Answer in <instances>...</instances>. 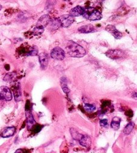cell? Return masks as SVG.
Instances as JSON below:
<instances>
[{"mask_svg":"<svg viewBox=\"0 0 137 153\" xmlns=\"http://www.w3.org/2000/svg\"><path fill=\"white\" fill-rule=\"evenodd\" d=\"M67 53L74 57H82L86 55V50L81 46L78 44L73 41L67 42L66 46Z\"/></svg>","mask_w":137,"mask_h":153,"instance_id":"obj_1","label":"cell"},{"mask_svg":"<svg viewBox=\"0 0 137 153\" xmlns=\"http://www.w3.org/2000/svg\"><path fill=\"white\" fill-rule=\"evenodd\" d=\"M82 16L89 21H99L102 18V15L101 13L94 7H88L86 9L84 8V12Z\"/></svg>","mask_w":137,"mask_h":153,"instance_id":"obj_2","label":"cell"},{"mask_svg":"<svg viewBox=\"0 0 137 153\" xmlns=\"http://www.w3.org/2000/svg\"><path fill=\"white\" fill-rule=\"evenodd\" d=\"M105 55L111 59L118 60L125 58L126 54L125 52H124V51L121 50L111 49L108 50L105 53Z\"/></svg>","mask_w":137,"mask_h":153,"instance_id":"obj_3","label":"cell"},{"mask_svg":"<svg viewBox=\"0 0 137 153\" xmlns=\"http://www.w3.org/2000/svg\"><path fill=\"white\" fill-rule=\"evenodd\" d=\"M58 21L60 22V26L63 28H67L74 22V17L70 15H64L61 16L58 19Z\"/></svg>","mask_w":137,"mask_h":153,"instance_id":"obj_4","label":"cell"},{"mask_svg":"<svg viewBox=\"0 0 137 153\" xmlns=\"http://www.w3.org/2000/svg\"><path fill=\"white\" fill-rule=\"evenodd\" d=\"M51 56L53 59L56 61H62L64 59V51L59 47H56L52 50Z\"/></svg>","mask_w":137,"mask_h":153,"instance_id":"obj_5","label":"cell"},{"mask_svg":"<svg viewBox=\"0 0 137 153\" xmlns=\"http://www.w3.org/2000/svg\"><path fill=\"white\" fill-rule=\"evenodd\" d=\"M0 99L7 101L12 99V94L8 87L1 86L0 87Z\"/></svg>","mask_w":137,"mask_h":153,"instance_id":"obj_6","label":"cell"},{"mask_svg":"<svg viewBox=\"0 0 137 153\" xmlns=\"http://www.w3.org/2000/svg\"><path fill=\"white\" fill-rule=\"evenodd\" d=\"M105 30L108 31L109 33L111 34L117 40L120 39V38L123 37V34L121 32L119 31L116 29V28L111 25H109L105 28Z\"/></svg>","mask_w":137,"mask_h":153,"instance_id":"obj_7","label":"cell"},{"mask_svg":"<svg viewBox=\"0 0 137 153\" xmlns=\"http://www.w3.org/2000/svg\"><path fill=\"white\" fill-rule=\"evenodd\" d=\"M39 62H40V67L42 70L47 69L48 65L49 62V57L48 55L46 53H41L38 55Z\"/></svg>","mask_w":137,"mask_h":153,"instance_id":"obj_8","label":"cell"},{"mask_svg":"<svg viewBox=\"0 0 137 153\" xmlns=\"http://www.w3.org/2000/svg\"><path fill=\"white\" fill-rule=\"evenodd\" d=\"M51 22V18L49 15H45L41 16L38 20L36 27L45 28L46 27L48 26V25Z\"/></svg>","mask_w":137,"mask_h":153,"instance_id":"obj_9","label":"cell"},{"mask_svg":"<svg viewBox=\"0 0 137 153\" xmlns=\"http://www.w3.org/2000/svg\"><path fill=\"white\" fill-rule=\"evenodd\" d=\"M78 31L82 34H89L94 33V32L96 31V30L93 25L91 24H87L80 27L78 28Z\"/></svg>","mask_w":137,"mask_h":153,"instance_id":"obj_10","label":"cell"},{"mask_svg":"<svg viewBox=\"0 0 137 153\" xmlns=\"http://www.w3.org/2000/svg\"><path fill=\"white\" fill-rule=\"evenodd\" d=\"M16 131V128L15 127H7L4 128L1 133V136L3 138H9L12 136L14 135Z\"/></svg>","mask_w":137,"mask_h":153,"instance_id":"obj_11","label":"cell"},{"mask_svg":"<svg viewBox=\"0 0 137 153\" xmlns=\"http://www.w3.org/2000/svg\"><path fill=\"white\" fill-rule=\"evenodd\" d=\"M84 12V8L81 6H76L74 8L72 9L70 11V15L72 17H78L82 15Z\"/></svg>","mask_w":137,"mask_h":153,"instance_id":"obj_12","label":"cell"},{"mask_svg":"<svg viewBox=\"0 0 137 153\" xmlns=\"http://www.w3.org/2000/svg\"><path fill=\"white\" fill-rule=\"evenodd\" d=\"M120 118L119 117H114L113 118L111 123V126L114 130H118L120 128Z\"/></svg>","mask_w":137,"mask_h":153,"instance_id":"obj_13","label":"cell"},{"mask_svg":"<svg viewBox=\"0 0 137 153\" xmlns=\"http://www.w3.org/2000/svg\"><path fill=\"white\" fill-rule=\"evenodd\" d=\"M79 141L80 144L85 147H88L91 145V139L88 136H83Z\"/></svg>","mask_w":137,"mask_h":153,"instance_id":"obj_14","label":"cell"},{"mask_svg":"<svg viewBox=\"0 0 137 153\" xmlns=\"http://www.w3.org/2000/svg\"><path fill=\"white\" fill-rule=\"evenodd\" d=\"M13 90L15 99L17 101L20 100L21 94V91H20V87H19V85L18 84L15 85L13 87Z\"/></svg>","mask_w":137,"mask_h":153,"instance_id":"obj_15","label":"cell"},{"mask_svg":"<svg viewBox=\"0 0 137 153\" xmlns=\"http://www.w3.org/2000/svg\"><path fill=\"white\" fill-rule=\"evenodd\" d=\"M70 133H71V135H72V136L73 138L74 139L78 140V141H80V140L83 137V135H82V134L78 133L74 129H70Z\"/></svg>","mask_w":137,"mask_h":153,"instance_id":"obj_16","label":"cell"},{"mask_svg":"<svg viewBox=\"0 0 137 153\" xmlns=\"http://www.w3.org/2000/svg\"><path fill=\"white\" fill-rule=\"evenodd\" d=\"M134 127V124L132 122L129 123L125 127V130H124V133H125V135H129V134H130V133L133 130Z\"/></svg>","mask_w":137,"mask_h":153,"instance_id":"obj_17","label":"cell"},{"mask_svg":"<svg viewBox=\"0 0 137 153\" xmlns=\"http://www.w3.org/2000/svg\"><path fill=\"white\" fill-rule=\"evenodd\" d=\"M44 29L45 28H40L38 27H36L34 29H33V31H32V33H33L34 35H40L43 33Z\"/></svg>","mask_w":137,"mask_h":153,"instance_id":"obj_18","label":"cell"},{"mask_svg":"<svg viewBox=\"0 0 137 153\" xmlns=\"http://www.w3.org/2000/svg\"><path fill=\"white\" fill-rule=\"evenodd\" d=\"M84 109L86 110V111H88V112H93L94 110H96V108L94 105L89 104H86L84 105Z\"/></svg>","mask_w":137,"mask_h":153,"instance_id":"obj_19","label":"cell"},{"mask_svg":"<svg viewBox=\"0 0 137 153\" xmlns=\"http://www.w3.org/2000/svg\"><path fill=\"white\" fill-rule=\"evenodd\" d=\"M38 54V49L36 46H33L32 47L30 52L28 53L27 56H36Z\"/></svg>","mask_w":137,"mask_h":153,"instance_id":"obj_20","label":"cell"},{"mask_svg":"<svg viewBox=\"0 0 137 153\" xmlns=\"http://www.w3.org/2000/svg\"><path fill=\"white\" fill-rule=\"evenodd\" d=\"M42 126H40V124H36L34 126L33 129H32L33 130H33V132H34V133H38V132H40V130H41V129H42Z\"/></svg>","mask_w":137,"mask_h":153,"instance_id":"obj_21","label":"cell"},{"mask_svg":"<svg viewBox=\"0 0 137 153\" xmlns=\"http://www.w3.org/2000/svg\"><path fill=\"white\" fill-rule=\"evenodd\" d=\"M13 77V75L12 74H8L7 75H6L4 78V80L7 81H10V80H12Z\"/></svg>","mask_w":137,"mask_h":153,"instance_id":"obj_22","label":"cell"},{"mask_svg":"<svg viewBox=\"0 0 137 153\" xmlns=\"http://www.w3.org/2000/svg\"><path fill=\"white\" fill-rule=\"evenodd\" d=\"M100 124L101 126L105 127L108 126V120L107 119H103L100 121Z\"/></svg>","mask_w":137,"mask_h":153,"instance_id":"obj_23","label":"cell"},{"mask_svg":"<svg viewBox=\"0 0 137 153\" xmlns=\"http://www.w3.org/2000/svg\"><path fill=\"white\" fill-rule=\"evenodd\" d=\"M1 9H2V6L1 5H0V10H1Z\"/></svg>","mask_w":137,"mask_h":153,"instance_id":"obj_24","label":"cell"}]
</instances>
